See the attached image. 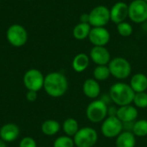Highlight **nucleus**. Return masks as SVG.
Here are the masks:
<instances>
[{
    "instance_id": "obj_1",
    "label": "nucleus",
    "mask_w": 147,
    "mask_h": 147,
    "mask_svg": "<svg viewBox=\"0 0 147 147\" xmlns=\"http://www.w3.org/2000/svg\"><path fill=\"white\" fill-rule=\"evenodd\" d=\"M43 89L48 96L55 98L60 97L68 90V80L61 72H50L45 77Z\"/></svg>"
},
{
    "instance_id": "obj_2",
    "label": "nucleus",
    "mask_w": 147,
    "mask_h": 147,
    "mask_svg": "<svg viewBox=\"0 0 147 147\" xmlns=\"http://www.w3.org/2000/svg\"><path fill=\"white\" fill-rule=\"evenodd\" d=\"M109 95L113 103L121 107L133 103L135 92L133 90L129 84L117 82L110 86Z\"/></svg>"
},
{
    "instance_id": "obj_3",
    "label": "nucleus",
    "mask_w": 147,
    "mask_h": 147,
    "mask_svg": "<svg viewBox=\"0 0 147 147\" xmlns=\"http://www.w3.org/2000/svg\"><path fill=\"white\" fill-rule=\"evenodd\" d=\"M108 108L109 105L106 104L102 100H92L86 108V117L89 121L92 123H101L108 117Z\"/></svg>"
},
{
    "instance_id": "obj_4",
    "label": "nucleus",
    "mask_w": 147,
    "mask_h": 147,
    "mask_svg": "<svg viewBox=\"0 0 147 147\" xmlns=\"http://www.w3.org/2000/svg\"><path fill=\"white\" fill-rule=\"evenodd\" d=\"M108 66L111 76L118 80L127 79L132 73V65L130 62L123 57H115L111 59Z\"/></svg>"
},
{
    "instance_id": "obj_5",
    "label": "nucleus",
    "mask_w": 147,
    "mask_h": 147,
    "mask_svg": "<svg viewBox=\"0 0 147 147\" xmlns=\"http://www.w3.org/2000/svg\"><path fill=\"white\" fill-rule=\"evenodd\" d=\"M76 147H93L98 140V133L90 127L79 128L73 137Z\"/></svg>"
},
{
    "instance_id": "obj_6",
    "label": "nucleus",
    "mask_w": 147,
    "mask_h": 147,
    "mask_svg": "<svg viewBox=\"0 0 147 147\" xmlns=\"http://www.w3.org/2000/svg\"><path fill=\"white\" fill-rule=\"evenodd\" d=\"M6 38L10 45L15 47H21L28 41V32L20 24L10 25L6 31Z\"/></svg>"
},
{
    "instance_id": "obj_7",
    "label": "nucleus",
    "mask_w": 147,
    "mask_h": 147,
    "mask_svg": "<svg viewBox=\"0 0 147 147\" xmlns=\"http://www.w3.org/2000/svg\"><path fill=\"white\" fill-rule=\"evenodd\" d=\"M128 18L134 23H143L147 20V3L133 0L128 4Z\"/></svg>"
},
{
    "instance_id": "obj_8",
    "label": "nucleus",
    "mask_w": 147,
    "mask_h": 147,
    "mask_svg": "<svg viewBox=\"0 0 147 147\" xmlns=\"http://www.w3.org/2000/svg\"><path fill=\"white\" fill-rule=\"evenodd\" d=\"M91 27H105L110 21V10L105 5H97L89 13Z\"/></svg>"
},
{
    "instance_id": "obj_9",
    "label": "nucleus",
    "mask_w": 147,
    "mask_h": 147,
    "mask_svg": "<svg viewBox=\"0 0 147 147\" xmlns=\"http://www.w3.org/2000/svg\"><path fill=\"white\" fill-rule=\"evenodd\" d=\"M45 77L37 69H29L23 76V84L28 90L38 92L43 88Z\"/></svg>"
},
{
    "instance_id": "obj_10",
    "label": "nucleus",
    "mask_w": 147,
    "mask_h": 147,
    "mask_svg": "<svg viewBox=\"0 0 147 147\" xmlns=\"http://www.w3.org/2000/svg\"><path fill=\"white\" fill-rule=\"evenodd\" d=\"M122 131L123 123L116 116H108L102 122L101 133L105 138H116Z\"/></svg>"
},
{
    "instance_id": "obj_11",
    "label": "nucleus",
    "mask_w": 147,
    "mask_h": 147,
    "mask_svg": "<svg viewBox=\"0 0 147 147\" xmlns=\"http://www.w3.org/2000/svg\"><path fill=\"white\" fill-rule=\"evenodd\" d=\"M89 40L93 47H105L110 40V33L105 27H92Z\"/></svg>"
},
{
    "instance_id": "obj_12",
    "label": "nucleus",
    "mask_w": 147,
    "mask_h": 147,
    "mask_svg": "<svg viewBox=\"0 0 147 147\" xmlns=\"http://www.w3.org/2000/svg\"><path fill=\"white\" fill-rule=\"evenodd\" d=\"M89 56L96 65H108L111 60V54L105 47H93Z\"/></svg>"
},
{
    "instance_id": "obj_13",
    "label": "nucleus",
    "mask_w": 147,
    "mask_h": 147,
    "mask_svg": "<svg viewBox=\"0 0 147 147\" xmlns=\"http://www.w3.org/2000/svg\"><path fill=\"white\" fill-rule=\"evenodd\" d=\"M109 10L110 21L115 24L125 22L128 17V4L125 2L120 1L115 3Z\"/></svg>"
},
{
    "instance_id": "obj_14",
    "label": "nucleus",
    "mask_w": 147,
    "mask_h": 147,
    "mask_svg": "<svg viewBox=\"0 0 147 147\" xmlns=\"http://www.w3.org/2000/svg\"><path fill=\"white\" fill-rule=\"evenodd\" d=\"M138 116H139L138 109L132 104L119 107L116 114V117L122 123L134 122L135 121H137Z\"/></svg>"
},
{
    "instance_id": "obj_15",
    "label": "nucleus",
    "mask_w": 147,
    "mask_h": 147,
    "mask_svg": "<svg viewBox=\"0 0 147 147\" xmlns=\"http://www.w3.org/2000/svg\"><path fill=\"white\" fill-rule=\"evenodd\" d=\"M82 90L86 97L95 100L101 94V86L99 82L95 78H87L83 84Z\"/></svg>"
},
{
    "instance_id": "obj_16",
    "label": "nucleus",
    "mask_w": 147,
    "mask_h": 147,
    "mask_svg": "<svg viewBox=\"0 0 147 147\" xmlns=\"http://www.w3.org/2000/svg\"><path fill=\"white\" fill-rule=\"evenodd\" d=\"M20 135V129L14 123H7L0 127V139L6 143L15 141Z\"/></svg>"
},
{
    "instance_id": "obj_17",
    "label": "nucleus",
    "mask_w": 147,
    "mask_h": 147,
    "mask_svg": "<svg viewBox=\"0 0 147 147\" xmlns=\"http://www.w3.org/2000/svg\"><path fill=\"white\" fill-rule=\"evenodd\" d=\"M129 85L135 93L147 90V76L144 73H135L130 79Z\"/></svg>"
},
{
    "instance_id": "obj_18",
    "label": "nucleus",
    "mask_w": 147,
    "mask_h": 147,
    "mask_svg": "<svg viewBox=\"0 0 147 147\" xmlns=\"http://www.w3.org/2000/svg\"><path fill=\"white\" fill-rule=\"evenodd\" d=\"M136 136L131 131H122L115 140V147H135Z\"/></svg>"
},
{
    "instance_id": "obj_19",
    "label": "nucleus",
    "mask_w": 147,
    "mask_h": 147,
    "mask_svg": "<svg viewBox=\"0 0 147 147\" xmlns=\"http://www.w3.org/2000/svg\"><path fill=\"white\" fill-rule=\"evenodd\" d=\"M90 61V59L89 55L84 53H80L77 54L72 59V62H71L72 69L78 73L84 72L89 67Z\"/></svg>"
},
{
    "instance_id": "obj_20",
    "label": "nucleus",
    "mask_w": 147,
    "mask_h": 147,
    "mask_svg": "<svg viewBox=\"0 0 147 147\" xmlns=\"http://www.w3.org/2000/svg\"><path fill=\"white\" fill-rule=\"evenodd\" d=\"M91 26L90 23L79 22L78 23L72 30V35L76 40H83L89 37L90 32L91 30Z\"/></svg>"
},
{
    "instance_id": "obj_21",
    "label": "nucleus",
    "mask_w": 147,
    "mask_h": 147,
    "mask_svg": "<svg viewBox=\"0 0 147 147\" xmlns=\"http://www.w3.org/2000/svg\"><path fill=\"white\" fill-rule=\"evenodd\" d=\"M61 128L59 121L55 120H47L41 125V132L47 136H53L57 134Z\"/></svg>"
},
{
    "instance_id": "obj_22",
    "label": "nucleus",
    "mask_w": 147,
    "mask_h": 147,
    "mask_svg": "<svg viewBox=\"0 0 147 147\" xmlns=\"http://www.w3.org/2000/svg\"><path fill=\"white\" fill-rule=\"evenodd\" d=\"M79 124L78 121L74 118H67L64 121L62 124V129L65 135L73 138L74 135L78 133L79 130Z\"/></svg>"
},
{
    "instance_id": "obj_23",
    "label": "nucleus",
    "mask_w": 147,
    "mask_h": 147,
    "mask_svg": "<svg viewBox=\"0 0 147 147\" xmlns=\"http://www.w3.org/2000/svg\"><path fill=\"white\" fill-rule=\"evenodd\" d=\"M132 133L140 138H143L147 136V120L140 119L137 120L134 122Z\"/></svg>"
},
{
    "instance_id": "obj_24",
    "label": "nucleus",
    "mask_w": 147,
    "mask_h": 147,
    "mask_svg": "<svg viewBox=\"0 0 147 147\" xmlns=\"http://www.w3.org/2000/svg\"><path fill=\"white\" fill-rule=\"evenodd\" d=\"M111 76L109 68L108 65H96L93 71V77L98 82L105 81Z\"/></svg>"
},
{
    "instance_id": "obj_25",
    "label": "nucleus",
    "mask_w": 147,
    "mask_h": 147,
    "mask_svg": "<svg viewBox=\"0 0 147 147\" xmlns=\"http://www.w3.org/2000/svg\"><path fill=\"white\" fill-rule=\"evenodd\" d=\"M116 29H117L119 35L122 37H129L134 33L133 26L126 21L116 24Z\"/></svg>"
},
{
    "instance_id": "obj_26",
    "label": "nucleus",
    "mask_w": 147,
    "mask_h": 147,
    "mask_svg": "<svg viewBox=\"0 0 147 147\" xmlns=\"http://www.w3.org/2000/svg\"><path fill=\"white\" fill-rule=\"evenodd\" d=\"M134 105L137 109H146L147 108V93L146 91L145 92H139L135 93L134 101H133Z\"/></svg>"
},
{
    "instance_id": "obj_27",
    "label": "nucleus",
    "mask_w": 147,
    "mask_h": 147,
    "mask_svg": "<svg viewBox=\"0 0 147 147\" xmlns=\"http://www.w3.org/2000/svg\"><path fill=\"white\" fill-rule=\"evenodd\" d=\"M53 147H75L73 138L67 135L59 136L54 140Z\"/></svg>"
},
{
    "instance_id": "obj_28",
    "label": "nucleus",
    "mask_w": 147,
    "mask_h": 147,
    "mask_svg": "<svg viewBox=\"0 0 147 147\" xmlns=\"http://www.w3.org/2000/svg\"><path fill=\"white\" fill-rule=\"evenodd\" d=\"M19 147H37V144L33 138L24 137L20 140Z\"/></svg>"
},
{
    "instance_id": "obj_29",
    "label": "nucleus",
    "mask_w": 147,
    "mask_h": 147,
    "mask_svg": "<svg viewBox=\"0 0 147 147\" xmlns=\"http://www.w3.org/2000/svg\"><path fill=\"white\" fill-rule=\"evenodd\" d=\"M26 98L28 102H34L37 99V92L32 91V90H28L26 94Z\"/></svg>"
},
{
    "instance_id": "obj_30",
    "label": "nucleus",
    "mask_w": 147,
    "mask_h": 147,
    "mask_svg": "<svg viewBox=\"0 0 147 147\" xmlns=\"http://www.w3.org/2000/svg\"><path fill=\"white\" fill-rule=\"evenodd\" d=\"M118 108L115 106H109L108 108V116H116Z\"/></svg>"
},
{
    "instance_id": "obj_31",
    "label": "nucleus",
    "mask_w": 147,
    "mask_h": 147,
    "mask_svg": "<svg viewBox=\"0 0 147 147\" xmlns=\"http://www.w3.org/2000/svg\"><path fill=\"white\" fill-rule=\"evenodd\" d=\"M90 21V16L89 13H84L80 16V22H84V23H89Z\"/></svg>"
},
{
    "instance_id": "obj_32",
    "label": "nucleus",
    "mask_w": 147,
    "mask_h": 147,
    "mask_svg": "<svg viewBox=\"0 0 147 147\" xmlns=\"http://www.w3.org/2000/svg\"><path fill=\"white\" fill-rule=\"evenodd\" d=\"M0 147H7V145H6V142H4L3 140L0 139Z\"/></svg>"
},
{
    "instance_id": "obj_33",
    "label": "nucleus",
    "mask_w": 147,
    "mask_h": 147,
    "mask_svg": "<svg viewBox=\"0 0 147 147\" xmlns=\"http://www.w3.org/2000/svg\"><path fill=\"white\" fill-rule=\"evenodd\" d=\"M143 1H145V2H146L147 3V0H143Z\"/></svg>"
},
{
    "instance_id": "obj_34",
    "label": "nucleus",
    "mask_w": 147,
    "mask_h": 147,
    "mask_svg": "<svg viewBox=\"0 0 147 147\" xmlns=\"http://www.w3.org/2000/svg\"><path fill=\"white\" fill-rule=\"evenodd\" d=\"M28 1H31V0H28Z\"/></svg>"
},
{
    "instance_id": "obj_35",
    "label": "nucleus",
    "mask_w": 147,
    "mask_h": 147,
    "mask_svg": "<svg viewBox=\"0 0 147 147\" xmlns=\"http://www.w3.org/2000/svg\"><path fill=\"white\" fill-rule=\"evenodd\" d=\"M146 22H147V20H146Z\"/></svg>"
},
{
    "instance_id": "obj_36",
    "label": "nucleus",
    "mask_w": 147,
    "mask_h": 147,
    "mask_svg": "<svg viewBox=\"0 0 147 147\" xmlns=\"http://www.w3.org/2000/svg\"></svg>"
}]
</instances>
